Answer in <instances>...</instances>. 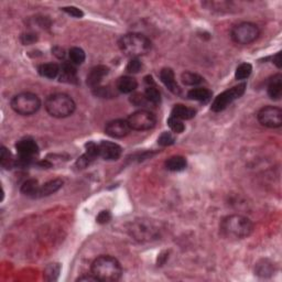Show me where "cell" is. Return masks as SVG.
<instances>
[{
	"label": "cell",
	"instance_id": "cell-27",
	"mask_svg": "<svg viewBox=\"0 0 282 282\" xmlns=\"http://www.w3.org/2000/svg\"><path fill=\"white\" fill-rule=\"evenodd\" d=\"M181 80L185 85L196 86V85L202 84L203 81H204V78H203L201 75H198V74H196V73L184 72V73H182Z\"/></svg>",
	"mask_w": 282,
	"mask_h": 282
},
{
	"label": "cell",
	"instance_id": "cell-10",
	"mask_svg": "<svg viewBox=\"0 0 282 282\" xmlns=\"http://www.w3.org/2000/svg\"><path fill=\"white\" fill-rule=\"evenodd\" d=\"M257 118H258V122L261 125L267 128H271V129H276V128H280L282 126V110L279 107H263L258 111Z\"/></svg>",
	"mask_w": 282,
	"mask_h": 282
},
{
	"label": "cell",
	"instance_id": "cell-43",
	"mask_svg": "<svg viewBox=\"0 0 282 282\" xmlns=\"http://www.w3.org/2000/svg\"><path fill=\"white\" fill-rule=\"evenodd\" d=\"M144 82L147 83L148 86H155V82H153L152 76H146V77H144Z\"/></svg>",
	"mask_w": 282,
	"mask_h": 282
},
{
	"label": "cell",
	"instance_id": "cell-25",
	"mask_svg": "<svg viewBox=\"0 0 282 282\" xmlns=\"http://www.w3.org/2000/svg\"><path fill=\"white\" fill-rule=\"evenodd\" d=\"M273 271H275V266H273V264L268 259L260 260L259 263L256 264V268H255L256 275L263 278L272 276Z\"/></svg>",
	"mask_w": 282,
	"mask_h": 282
},
{
	"label": "cell",
	"instance_id": "cell-41",
	"mask_svg": "<svg viewBox=\"0 0 282 282\" xmlns=\"http://www.w3.org/2000/svg\"><path fill=\"white\" fill-rule=\"evenodd\" d=\"M272 62L278 69H281L282 63H281V52H278L277 54L272 57Z\"/></svg>",
	"mask_w": 282,
	"mask_h": 282
},
{
	"label": "cell",
	"instance_id": "cell-22",
	"mask_svg": "<svg viewBox=\"0 0 282 282\" xmlns=\"http://www.w3.org/2000/svg\"><path fill=\"white\" fill-rule=\"evenodd\" d=\"M40 186L41 185L39 184L38 180L29 179V180L23 182L21 188H20V192H21L23 195L35 198V197H38Z\"/></svg>",
	"mask_w": 282,
	"mask_h": 282
},
{
	"label": "cell",
	"instance_id": "cell-32",
	"mask_svg": "<svg viewBox=\"0 0 282 282\" xmlns=\"http://www.w3.org/2000/svg\"><path fill=\"white\" fill-rule=\"evenodd\" d=\"M174 142H176V138H174V136L171 134V132H168V131L162 132L159 138H158V143H159L161 147L172 146Z\"/></svg>",
	"mask_w": 282,
	"mask_h": 282
},
{
	"label": "cell",
	"instance_id": "cell-28",
	"mask_svg": "<svg viewBox=\"0 0 282 282\" xmlns=\"http://www.w3.org/2000/svg\"><path fill=\"white\" fill-rule=\"evenodd\" d=\"M144 97L147 98L148 103H151L153 105H159L161 103V93L160 90L155 86H147L144 90Z\"/></svg>",
	"mask_w": 282,
	"mask_h": 282
},
{
	"label": "cell",
	"instance_id": "cell-4",
	"mask_svg": "<svg viewBox=\"0 0 282 282\" xmlns=\"http://www.w3.org/2000/svg\"><path fill=\"white\" fill-rule=\"evenodd\" d=\"M44 107L47 113L54 118H66L72 116L76 108L73 98L63 93L52 94L45 99Z\"/></svg>",
	"mask_w": 282,
	"mask_h": 282
},
{
	"label": "cell",
	"instance_id": "cell-9",
	"mask_svg": "<svg viewBox=\"0 0 282 282\" xmlns=\"http://www.w3.org/2000/svg\"><path fill=\"white\" fill-rule=\"evenodd\" d=\"M127 122L129 123L131 130L144 131L150 130L156 126L157 118L155 114H152L151 111L140 109L132 113L127 118Z\"/></svg>",
	"mask_w": 282,
	"mask_h": 282
},
{
	"label": "cell",
	"instance_id": "cell-23",
	"mask_svg": "<svg viewBox=\"0 0 282 282\" xmlns=\"http://www.w3.org/2000/svg\"><path fill=\"white\" fill-rule=\"evenodd\" d=\"M186 165H188L186 159L181 156H173L165 161V168L172 172L183 171L186 168Z\"/></svg>",
	"mask_w": 282,
	"mask_h": 282
},
{
	"label": "cell",
	"instance_id": "cell-8",
	"mask_svg": "<svg viewBox=\"0 0 282 282\" xmlns=\"http://www.w3.org/2000/svg\"><path fill=\"white\" fill-rule=\"evenodd\" d=\"M129 233L136 240L144 243L155 239L159 230L149 219H136L130 223Z\"/></svg>",
	"mask_w": 282,
	"mask_h": 282
},
{
	"label": "cell",
	"instance_id": "cell-16",
	"mask_svg": "<svg viewBox=\"0 0 282 282\" xmlns=\"http://www.w3.org/2000/svg\"><path fill=\"white\" fill-rule=\"evenodd\" d=\"M60 81L69 84H75L77 83V70L73 63H68L65 62L61 66L60 70Z\"/></svg>",
	"mask_w": 282,
	"mask_h": 282
},
{
	"label": "cell",
	"instance_id": "cell-29",
	"mask_svg": "<svg viewBox=\"0 0 282 282\" xmlns=\"http://www.w3.org/2000/svg\"><path fill=\"white\" fill-rule=\"evenodd\" d=\"M252 73V65L250 63H242L235 72V78L237 81L247 80Z\"/></svg>",
	"mask_w": 282,
	"mask_h": 282
},
{
	"label": "cell",
	"instance_id": "cell-18",
	"mask_svg": "<svg viewBox=\"0 0 282 282\" xmlns=\"http://www.w3.org/2000/svg\"><path fill=\"white\" fill-rule=\"evenodd\" d=\"M138 87V82L132 76H122L116 83V88L123 94H130Z\"/></svg>",
	"mask_w": 282,
	"mask_h": 282
},
{
	"label": "cell",
	"instance_id": "cell-7",
	"mask_svg": "<svg viewBox=\"0 0 282 282\" xmlns=\"http://www.w3.org/2000/svg\"><path fill=\"white\" fill-rule=\"evenodd\" d=\"M247 84L246 83H240V84L233 86L231 88H228L225 92L219 94L218 96L214 99V102L212 103L211 109L215 111V113H219L226 109L231 103H234L236 99H238L245 94L246 90Z\"/></svg>",
	"mask_w": 282,
	"mask_h": 282
},
{
	"label": "cell",
	"instance_id": "cell-2",
	"mask_svg": "<svg viewBox=\"0 0 282 282\" xmlns=\"http://www.w3.org/2000/svg\"><path fill=\"white\" fill-rule=\"evenodd\" d=\"M92 275L98 281L115 282L123 275V268L119 261L111 256H99L93 261Z\"/></svg>",
	"mask_w": 282,
	"mask_h": 282
},
{
	"label": "cell",
	"instance_id": "cell-1",
	"mask_svg": "<svg viewBox=\"0 0 282 282\" xmlns=\"http://www.w3.org/2000/svg\"><path fill=\"white\" fill-rule=\"evenodd\" d=\"M254 229L255 225L251 219L238 214L224 217L219 225L221 234L229 240H240L249 237Z\"/></svg>",
	"mask_w": 282,
	"mask_h": 282
},
{
	"label": "cell",
	"instance_id": "cell-31",
	"mask_svg": "<svg viewBox=\"0 0 282 282\" xmlns=\"http://www.w3.org/2000/svg\"><path fill=\"white\" fill-rule=\"evenodd\" d=\"M168 126L174 134H181V132H183L185 130V126L184 123H182V120L174 118L172 116L168 119Z\"/></svg>",
	"mask_w": 282,
	"mask_h": 282
},
{
	"label": "cell",
	"instance_id": "cell-38",
	"mask_svg": "<svg viewBox=\"0 0 282 282\" xmlns=\"http://www.w3.org/2000/svg\"><path fill=\"white\" fill-rule=\"evenodd\" d=\"M130 102L134 104L135 106H143L146 105L148 103L147 98L144 97V95H141V94H134L132 96L130 97Z\"/></svg>",
	"mask_w": 282,
	"mask_h": 282
},
{
	"label": "cell",
	"instance_id": "cell-34",
	"mask_svg": "<svg viewBox=\"0 0 282 282\" xmlns=\"http://www.w3.org/2000/svg\"><path fill=\"white\" fill-rule=\"evenodd\" d=\"M141 69H142V63H141L139 59H130L126 66V70L130 74L138 73Z\"/></svg>",
	"mask_w": 282,
	"mask_h": 282
},
{
	"label": "cell",
	"instance_id": "cell-15",
	"mask_svg": "<svg viewBox=\"0 0 282 282\" xmlns=\"http://www.w3.org/2000/svg\"><path fill=\"white\" fill-rule=\"evenodd\" d=\"M160 80L163 83L164 86L170 90V92L173 93L174 95L181 94V88H180V86L177 85V83L176 82V75H174V72L172 69L165 68L161 70Z\"/></svg>",
	"mask_w": 282,
	"mask_h": 282
},
{
	"label": "cell",
	"instance_id": "cell-12",
	"mask_svg": "<svg viewBox=\"0 0 282 282\" xmlns=\"http://www.w3.org/2000/svg\"><path fill=\"white\" fill-rule=\"evenodd\" d=\"M99 157L107 161H116L122 157L123 149L119 144L111 142V141H102L98 144Z\"/></svg>",
	"mask_w": 282,
	"mask_h": 282
},
{
	"label": "cell",
	"instance_id": "cell-39",
	"mask_svg": "<svg viewBox=\"0 0 282 282\" xmlns=\"http://www.w3.org/2000/svg\"><path fill=\"white\" fill-rule=\"evenodd\" d=\"M111 219V214L108 211H102L101 213L98 214V216L96 217V221L99 224H106L108 223Z\"/></svg>",
	"mask_w": 282,
	"mask_h": 282
},
{
	"label": "cell",
	"instance_id": "cell-36",
	"mask_svg": "<svg viewBox=\"0 0 282 282\" xmlns=\"http://www.w3.org/2000/svg\"><path fill=\"white\" fill-rule=\"evenodd\" d=\"M61 10L64 11L65 14H68L70 17H74V18H82V17L84 16V12H83L81 9H78V8L74 7V6L63 7Z\"/></svg>",
	"mask_w": 282,
	"mask_h": 282
},
{
	"label": "cell",
	"instance_id": "cell-26",
	"mask_svg": "<svg viewBox=\"0 0 282 282\" xmlns=\"http://www.w3.org/2000/svg\"><path fill=\"white\" fill-rule=\"evenodd\" d=\"M69 56L70 60V63H73L74 65H81L85 62L86 54L84 52V50L77 47L72 48L69 51Z\"/></svg>",
	"mask_w": 282,
	"mask_h": 282
},
{
	"label": "cell",
	"instance_id": "cell-20",
	"mask_svg": "<svg viewBox=\"0 0 282 282\" xmlns=\"http://www.w3.org/2000/svg\"><path fill=\"white\" fill-rule=\"evenodd\" d=\"M62 186H63V181L61 179H55V180H51L44 183L43 185L40 186L39 190V194L38 197H45V196H50L52 194L56 193Z\"/></svg>",
	"mask_w": 282,
	"mask_h": 282
},
{
	"label": "cell",
	"instance_id": "cell-24",
	"mask_svg": "<svg viewBox=\"0 0 282 282\" xmlns=\"http://www.w3.org/2000/svg\"><path fill=\"white\" fill-rule=\"evenodd\" d=\"M38 70L41 76L53 80V78L59 76L61 68L56 63H44L39 66Z\"/></svg>",
	"mask_w": 282,
	"mask_h": 282
},
{
	"label": "cell",
	"instance_id": "cell-3",
	"mask_svg": "<svg viewBox=\"0 0 282 282\" xmlns=\"http://www.w3.org/2000/svg\"><path fill=\"white\" fill-rule=\"evenodd\" d=\"M118 47L123 54L130 59H139L150 52L152 43L149 38L141 33H127L118 41Z\"/></svg>",
	"mask_w": 282,
	"mask_h": 282
},
{
	"label": "cell",
	"instance_id": "cell-11",
	"mask_svg": "<svg viewBox=\"0 0 282 282\" xmlns=\"http://www.w3.org/2000/svg\"><path fill=\"white\" fill-rule=\"evenodd\" d=\"M131 131V128L128 123L127 119H115L111 122L107 123L105 127L106 135H108L111 138L115 139H122L125 138L129 132Z\"/></svg>",
	"mask_w": 282,
	"mask_h": 282
},
{
	"label": "cell",
	"instance_id": "cell-19",
	"mask_svg": "<svg viewBox=\"0 0 282 282\" xmlns=\"http://www.w3.org/2000/svg\"><path fill=\"white\" fill-rule=\"evenodd\" d=\"M196 110L192 108V107H188L184 105H181V104H177V105H174L171 111V116L174 118H177L180 120H190L195 117Z\"/></svg>",
	"mask_w": 282,
	"mask_h": 282
},
{
	"label": "cell",
	"instance_id": "cell-14",
	"mask_svg": "<svg viewBox=\"0 0 282 282\" xmlns=\"http://www.w3.org/2000/svg\"><path fill=\"white\" fill-rule=\"evenodd\" d=\"M108 72H109V69L105 65L94 66V68L90 70L88 75H87V78H86L87 85H88L89 87H92L93 89L96 88V87H98L99 84L102 83L103 78L108 74Z\"/></svg>",
	"mask_w": 282,
	"mask_h": 282
},
{
	"label": "cell",
	"instance_id": "cell-13",
	"mask_svg": "<svg viewBox=\"0 0 282 282\" xmlns=\"http://www.w3.org/2000/svg\"><path fill=\"white\" fill-rule=\"evenodd\" d=\"M17 152L19 153L20 157L29 158V159H33V157L38 155L39 147L35 140L30 138L21 139L16 143Z\"/></svg>",
	"mask_w": 282,
	"mask_h": 282
},
{
	"label": "cell",
	"instance_id": "cell-35",
	"mask_svg": "<svg viewBox=\"0 0 282 282\" xmlns=\"http://www.w3.org/2000/svg\"><path fill=\"white\" fill-rule=\"evenodd\" d=\"M95 159L90 156L87 155V153H84L82 157H80L76 161V167L78 169H85L88 167V165L93 162Z\"/></svg>",
	"mask_w": 282,
	"mask_h": 282
},
{
	"label": "cell",
	"instance_id": "cell-37",
	"mask_svg": "<svg viewBox=\"0 0 282 282\" xmlns=\"http://www.w3.org/2000/svg\"><path fill=\"white\" fill-rule=\"evenodd\" d=\"M85 149H86V152L87 155L90 156L92 158H96L99 156V149H98V144H96L95 142H88L85 144Z\"/></svg>",
	"mask_w": 282,
	"mask_h": 282
},
{
	"label": "cell",
	"instance_id": "cell-40",
	"mask_svg": "<svg viewBox=\"0 0 282 282\" xmlns=\"http://www.w3.org/2000/svg\"><path fill=\"white\" fill-rule=\"evenodd\" d=\"M52 53L57 57V59H63L65 56L64 49H62L60 47H55L54 49H52Z\"/></svg>",
	"mask_w": 282,
	"mask_h": 282
},
{
	"label": "cell",
	"instance_id": "cell-17",
	"mask_svg": "<svg viewBox=\"0 0 282 282\" xmlns=\"http://www.w3.org/2000/svg\"><path fill=\"white\" fill-rule=\"evenodd\" d=\"M268 95L271 99L278 101L282 96V75L276 74L275 76L270 78L268 83Z\"/></svg>",
	"mask_w": 282,
	"mask_h": 282
},
{
	"label": "cell",
	"instance_id": "cell-5",
	"mask_svg": "<svg viewBox=\"0 0 282 282\" xmlns=\"http://www.w3.org/2000/svg\"><path fill=\"white\" fill-rule=\"evenodd\" d=\"M11 108L16 114L21 116H31L40 109L41 101L38 95L23 92L15 95L10 102Z\"/></svg>",
	"mask_w": 282,
	"mask_h": 282
},
{
	"label": "cell",
	"instance_id": "cell-33",
	"mask_svg": "<svg viewBox=\"0 0 282 282\" xmlns=\"http://www.w3.org/2000/svg\"><path fill=\"white\" fill-rule=\"evenodd\" d=\"M38 39H39L38 35L33 31L22 33L21 36H20V41H21V43L23 45H30V44L35 43L36 41H38Z\"/></svg>",
	"mask_w": 282,
	"mask_h": 282
},
{
	"label": "cell",
	"instance_id": "cell-6",
	"mask_svg": "<svg viewBox=\"0 0 282 282\" xmlns=\"http://www.w3.org/2000/svg\"><path fill=\"white\" fill-rule=\"evenodd\" d=\"M260 30L257 24L252 22H240L233 27L230 31V38L235 43L248 45L259 38Z\"/></svg>",
	"mask_w": 282,
	"mask_h": 282
},
{
	"label": "cell",
	"instance_id": "cell-42",
	"mask_svg": "<svg viewBox=\"0 0 282 282\" xmlns=\"http://www.w3.org/2000/svg\"><path fill=\"white\" fill-rule=\"evenodd\" d=\"M77 281H98V280L92 275V273H90V276H83V277H80L77 279Z\"/></svg>",
	"mask_w": 282,
	"mask_h": 282
},
{
	"label": "cell",
	"instance_id": "cell-21",
	"mask_svg": "<svg viewBox=\"0 0 282 282\" xmlns=\"http://www.w3.org/2000/svg\"><path fill=\"white\" fill-rule=\"evenodd\" d=\"M212 96H213V93L211 92L210 89L207 88H203V87H196V88H192L189 90L188 93V97L192 101H196L200 103H209Z\"/></svg>",
	"mask_w": 282,
	"mask_h": 282
},
{
	"label": "cell",
	"instance_id": "cell-30",
	"mask_svg": "<svg viewBox=\"0 0 282 282\" xmlns=\"http://www.w3.org/2000/svg\"><path fill=\"white\" fill-rule=\"evenodd\" d=\"M0 164L5 169H11L16 165V160L12 159L11 153L5 147H1L0 151Z\"/></svg>",
	"mask_w": 282,
	"mask_h": 282
}]
</instances>
